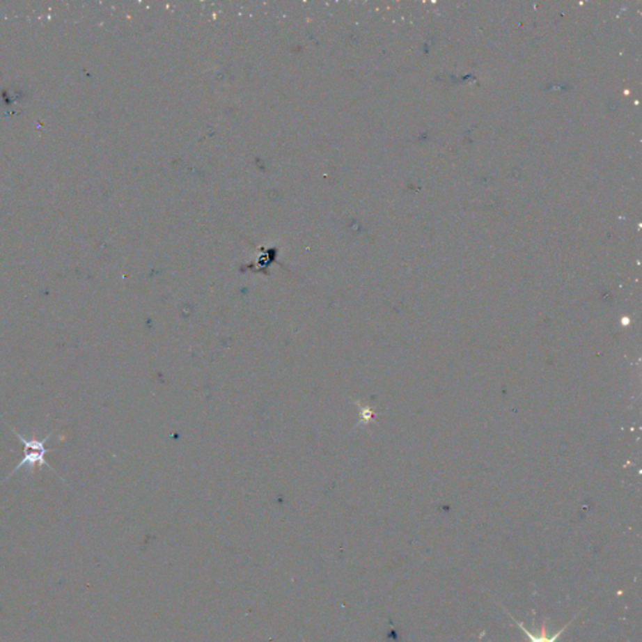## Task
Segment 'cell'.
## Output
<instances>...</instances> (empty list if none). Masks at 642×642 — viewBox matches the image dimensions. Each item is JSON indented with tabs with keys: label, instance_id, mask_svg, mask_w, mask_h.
Returning a JSON list of instances; mask_svg holds the SVG:
<instances>
[{
	"label": "cell",
	"instance_id": "cell-2",
	"mask_svg": "<svg viewBox=\"0 0 642 642\" xmlns=\"http://www.w3.org/2000/svg\"><path fill=\"white\" fill-rule=\"evenodd\" d=\"M516 623L517 625L519 626V629H522L523 632H524L526 635L529 636V642H556L557 640H558V637H560V636L562 635L563 632H565V629L568 627V625L572 623V621H571V623H567L565 627H562V629H561L560 631L556 634V635L552 636V637H548L547 636V631H546V623H542L541 634H540L538 636L532 635V634L529 632V629H526V627H524L522 623H519V621H516Z\"/></svg>",
	"mask_w": 642,
	"mask_h": 642
},
{
	"label": "cell",
	"instance_id": "cell-1",
	"mask_svg": "<svg viewBox=\"0 0 642 642\" xmlns=\"http://www.w3.org/2000/svg\"><path fill=\"white\" fill-rule=\"evenodd\" d=\"M12 430H13L14 434L17 435V438L23 443V447H24V449H23V454H24V455H23V460H20L19 463H18V466L14 468L13 472H10V474L8 476L7 479L13 477L15 473L18 472L19 469H22L23 467L26 466H28L29 471H31V469H34L36 467L45 466L47 467L48 469H51L52 472L54 473V474H57L56 471L52 468L51 464L45 460V454L54 452L53 449L45 447V443L51 439L53 432L47 435L43 439H38V438H26L24 435L18 433L15 429L12 428Z\"/></svg>",
	"mask_w": 642,
	"mask_h": 642
}]
</instances>
